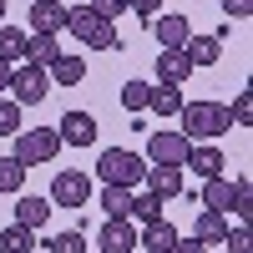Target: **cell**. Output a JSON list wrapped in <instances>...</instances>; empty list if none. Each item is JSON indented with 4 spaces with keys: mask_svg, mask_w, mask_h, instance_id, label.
Instances as JSON below:
<instances>
[{
    "mask_svg": "<svg viewBox=\"0 0 253 253\" xmlns=\"http://www.w3.org/2000/svg\"><path fill=\"white\" fill-rule=\"evenodd\" d=\"M177 132L187 142H218L223 132H233V117H228L223 101H182V112H177Z\"/></svg>",
    "mask_w": 253,
    "mask_h": 253,
    "instance_id": "obj_1",
    "label": "cell"
},
{
    "mask_svg": "<svg viewBox=\"0 0 253 253\" xmlns=\"http://www.w3.org/2000/svg\"><path fill=\"white\" fill-rule=\"evenodd\" d=\"M66 31H71L76 41H86L91 51H122L117 20H101L91 5H66Z\"/></svg>",
    "mask_w": 253,
    "mask_h": 253,
    "instance_id": "obj_2",
    "label": "cell"
},
{
    "mask_svg": "<svg viewBox=\"0 0 253 253\" xmlns=\"http://www.w3.org/2000/svg\"><path fill=\"white\" fill-rule=\"evenodd\" d=\"M96 177L112 182V187H142V177H147V157L126 152V147H107V152L96 157Z\"/></svg>",
    "mask_w": 253,
    "mask_h": 253,
    "instance_id": "obj_3",
    "label": "cell"
},
{
    "mask_svg": "<svg viewBox=\"0 0 253 253\" xmlns=\"http://www.w3.org/2000/svg\"><path fill=\"white\" fill-rule=\"evenodd\" d=\"M10 101H20V107H41V101L51 96V71L36 66V61H15L10 66Z\"/></svg>",
    "mask_w": 253,
    "mask_h": 253,
    "instance_id": "obj_4",
    "label": "cell"
},
{
    "mask_svg": "<svg viewBox=\"0 0 253 253\" xmlns=\"http://www.w3.org/2000/svg\"><path fill=\"white\" fill-rule=\"evenodd\" d=\"M56 152H61L56 126H31V132L20 126V132H15V152H10V157H20L26 167H36V162H51Z\"/></svg>",
    "mask_w": 253,
    "mask_h": 253,
    "instance_id": "obj_5",
    "label": "cell"
},
{
    "mask_svg": "<svg viewBox=\"0 0 253 253\" xmlns=\"http://www.w3.org/2000/svg\"><path fill=\"white\" fill-rule=\"evenodd\" d=\"M187 152H193V142L182 132H152L147 137V162H157V167H187Z\"/></svg>",
    "mask_w": 253,
    "mask_h": 253,
    "instance_id": "obj_6",
    "label": "cell"
},
{
    "mask_svg": "<svg viewBox=\"0 0 253 253\" xmlns=\"http://www.w3.org/2000/svg\"><path fill=\"white\" fill-rule=\"evenodd\" d=\"M86 203H91L86 172H56L51 177V208H86Z\"/></svg>",
    "mask_w": 253,
    "mask_h": 253,
    "instance_id": "obj_7",
    "label": "cell"
},
{
    "mask_svg": "<svg viewBox=\"0 0 253 253\" xmlns=\"http://www.w3.org/2000/svg\"><path fill=\"white\" fill-rule=\"evenodd\" d=\"M56 137H61V147H96V117L91 112H66Z\"/></svg>",
    "mask_w": 253,
    "mask_h": 253,
    "instance_id": "obj_8",
    "label": "cell"
},
{
    "mask_svg": "<svg viewBox=\"0 0 253 253\" xmlns=\"http://www.w3.org/2000/svg\"><path fill=\"white\" fill-rule=\"evenodd\" d=\"M96 248L101 253H132L137 248V223L132 218H107L96 233Z\"/></svg>",
    "mask_w": 253,
    "mask_h": 253,
    "instance_id": "obj_9",
    "label": "cell"
},
{
    "mask_svg": "<svg viewBox=\"0 0 253 253\" xmlns=\"http://www.w3.org/2000/svg\"><path fill=\"white\" fill-rule=\"evenodd\" d=\"M31 26L36 36H61L66 31V5L61 0H31Z\"/></svg>",
    "mask_w": 253,
    "mask_h": 253,
    "instance_id": "obj_10",
    "label": "cell"
},
{
    "mask_svg": "<svg viewBox=\"0 0 253 253\" xmlns=\"http://www.w3.org/2000/svg\"><path fill=\"white\" fill-rule=\"evenodd\" d=\"M147 26H152V36L162 41V51H167V46H182V41L193 36V20H187V15H177V10H167V15H152Z\"/></svg>",
    "mask_w": 253,
    "mask_h": 253,
    "instance_id": "obj_11",
    "label": "cell"
},
{
    "mask_svg": "<svg viewBox=\"0 0 253 253\" xmlns=\"http://www.w3.org/2000/svg\"><path fill=\"white\" fill-rule=\"evenodd\" d=\"M182 56H187V66H218V61H223V41L218 36H187L182 41Z\"/></svg>",
    "mask_w": 253,
    "mask_h": 253,
    "instance_id": "obj_12",
    "label": "cell"
},
{
    "mask_svg": "<svg viewBox=\"0 0 253 253\" xmlns=\"http://www.w3.org/2000/svg\"><path fill=\"white\" fill-rule=\"evenodd\" d=\"M142 187H147V193H157L162 203L167 198H182V167H147V177H142Z\"/></svg>",
    "mask_w": 253,
    "mask_h": 253,
    "instance_id": "obj_13",
    "label": "cell"
},
{
    "mask_svg": "<svg viewBox=\"0 0 253 253\" xmlns=\"http://www.w3.org/2000/svg\"><path fill=\"white\" fill-rule=\"evenodd\" d=\"M187 76H193V66H187L182 46H167V51H157V81H167V86H182Z\"/></svg>",
    "mask_w": 253,
    "mask_h": 253,
    "instance_id": "obj_14",
    "label": "cell"
},
{
    "mask_svg": "<svg viewBox=\"0 0 253 253\" xmlns=\"http://www.w3.org/2000/svg\"><path fill=\"white\" fill-rule=\"evenodd\" d=\"M172 243H177V228L167 218L142 223V233H137V248H147V253H172Z\"/></svg>",
    "mask_w": 253,
    "mask_h": 253,
    "instance_id": "obj_15",
    "label": "cell"
},
{
    "mask_svg": "<svg viewBox=\"0 0 253 253\" xmlns=\"http://www.w3.org/2000/svg\"><path fill=\"white\" fill-rule=\"evenodd\" d=\"M46 71H51V86H81V81H86V61L71 56V51H61Z\"/></svg>",
    "mask_w": 253,
    "mask_h": 253,
    "instance_id": "obj_16",
    "label": "cell"
},
{
    "mask_svg": "<svg viewBox=\"0 0 253 253\" xmlns=\"http://www.w3.org/2000/svg\"><path fill=\"white\" fill-rule=\"evenodd\" d=\"M223 162H228V157L218 152L213 142H193V152H187V167H193L198 177H218V172H223Z\"/></svg>",
    "mask_w": 253,
    "mask_h": 253,
    "instance_id": "obj_17",
    "label": "cell"
},
{
    "mask_svg": "<svg viewBox=\"0 0 253 253\" xmlns=\"http://www.w3.org/2000/svg\"><path fill=\"white\" fill-rule=\"evenodd\" d=\"M193 238H198V243H223V238H228V213L203 208V213L193 218Z\"/></svg>",
    "mask_w": 253,
    "mask_h": 253,
    "instance_id": "obj_18",
    "label": "cell"
},
{
    "mask_svg": "<svg viewBox=\"0 0 253 253\" xmlns=\"http://www.w3.org/2000/svg\"><path fill=\"white\" fill-rule=\"evenodd\" d=\"M203 208H213V213H228L233 208V182H228L223 172L218 177H203V198H198Z\"/></svg>",
    "mask_w": 253,
    "mask_h": 253,
    "instance_id": "obj_19",
    "label": "cell"
},
{
    "mask_svg": "<svg viewBox=\"0 0 253 253\" xmlns=\"http://www.w3.org/2000/svg\"><path fill=\"white\" fill-rule=\"evenodd\" d=\"M152 117H177L182 112V86H167V81H152V96H147Z\"/></svg>",
    "mask_w": 253,
    "mask_h": 253,
    "instance_id": "obj_20",
    "label": "cell"
},
{
    "mask_svg": "<svg viewBox=\"0 0 253 253\" xmlns=\"http://www.w3.org/2000/svg\"><path fill=\"white\" fill-rule=\"evenodd\" d=\"M46 218H51V198H20L15 203V223H26V228H46Z\"/></svg>",
    "mask_w": 253,
    "mask_h": 253,
    "instance_id": "obj_21",
    "label": "cell"
},
{
    "mask_svg": "<svg viewBox=\"0 0 253 253\" xmlns=\"http://www.w3.org/2000/svg\"><path fill=\"white\" fill-rule=\"evenodd\" d=\"M162 198L157 193H147V187H142V193H132V208H126V218H132V223H157L162 218Z\"/></svg>",
    "mask_w": 253,
    "mask_h": 253,
    "instance_id": "obj_22",
    "label": "cell"
},
{
    "mask_svg": "<svg viewBox=\"0 0 253 253\" xmlns=\"http://www.w3.org/2000/svg\"><path fill=\"white\" fill-rule=\"evenodd\" d=\"M31 248H36V228H26V223L0 228V253H31Z\"/></svg>",
    "mask_w": 253,
    "mask_h": 253,
    "instance_id": "obj_23",
    "label": "cell"
},
{
    "mask_svg": "<svg viewBox=\"0 0 253 253\" xmlns=\"http://www.w3.org/2000/svg\"><path fill=\"white\" fill-rule=\"evenodd\" d=\"M101 213L107 218H126V208H132V187H112V182H101Z\"/></svg>",
    "mask_w": 253,
    "mask_h": 253,
    "instance_id": "obj_24",
    "label": "cell"
},
{
    "mask_svg": "<svg viewBox=\"0 0 253 253\" xmlns=\"http://www.w3.org/2000/svg\"><path fill=\"white\" fill-rule=\"evenodd\" d=\"M26 31H20V26H0V61H10V66H15V61H26Z\"/></svg>",
    "mask_w": 253,
    "mask_h": 253,
    "instance_id": "obj_25",
    "label": "cell"
},
{
    "mask_svg": "<svg viewBox=\"0 0 253 253\" xmlns=\"http://www.w3.org/2000/svg\"><path fill=\"white\" fill-rule=\"evenodd\" d=\"M20 187H26V162H20V157H0V193L15 198Z\"/></svg>",
    "mask_w": 253,
    "mask_h": 253,
    "instance_id": "obj_26",
    "label": "cell"
},
{
    "mask_svg": "<svg viewBox=\"0 0 253 253\" xmlns=\"http://www.w3.org/2000/svg\"><path fill=\"white\" fill-rule=\"evenodd\" d=\"M56 56H61V41L56 36H31L26 41V61H36V66H51Z\"/></svg>",
    "mask_w": 253,
    "mask_h": 253,
    "instance_id": "obj_27",
    "label": "cell"
},
{
    "mask_svg": "<svg viewBox=\"0 0 253 253\" xmlns=\"http://www.w3.org/2000/svg\"><path fill=\"white\" fill-rule=\"evenodd\" d=\"M147 96H152V81H122V107L126 112H147Z\"/></svg>",
    "mask_w": 253,
    "mask_h": 253,
    "instance_id": "obj_28",
    "label": "cell"
},
{
    "mask_svg": "<svg viewBox=\"0 0 253 253\" xmlns=\"http://www.w3.org/2000/svg\"><path fill=\"white\" fill-rule=\"evenodd\" d=\"M46 248H51V253H86V238H81L76 228H66V233H51Z\"/></svg>",
    "mask_w": 253,
    "mask_h": 253,
    "instance_id": "obj_29",
    "label": "cell"
},
{
    "mask_svg": "<svg viewBox=\"0 0 253 253\" xmlns=\"http://www.w3.org/2000/svg\"><path fill=\"white\" fill-rule=\"evenodd\" d=\"M20 112H26L20 101H0V137H15L20 132Z\"/></svg>",
    "mask_w": 253,
    "mask_h": 253,
    "instance_id": "obj_30",
    "label": "cell"
},
{
    "mask_svg": "<svg viewBox=\"0 0 253 253\" xmlns=\"http://www.w3.org/2000/svg\"><path fill=\"white\" fill-rule=\"evenodd\" d=\"M228 213H238V218H248V213H253V187H248V177H238V182H233V208H228Z\"/></svg>",
    "mask_w": 253,
    "mask_h": 253,
    "instance_id": "obj_31",
    "label": "cell"
},
{
    "mask_svg": "<svg viewBox=\"0 0 253 253\" xmlns=\"http://www.w3.org/2000/svg\"><path fill=\"white\" fill-rule=\"evenodd\" d=\"M228 117H233L238 126H248V122H253V91H248V86H243V91L233 96V107H228Z\"/></svg>",
    "mask_w": 253,
    "mask_h": 253,
    "instance_id": "obj_32",
    "label": "cell"
},
{
    "mask_svg": "<svg viewBox=\"0 0 253 253\" xmlns=\"http://www.w3.org/2000/svg\"><path fill=\"white\" fill-rule=\"evenodd\" d=\"M248 243H253V238H248V228H228V238H223L228 253H248Z\"/></svg>",
    "mask_w": 253,
    "mask_h": 253,
    "instance_id": "obj_33",
    "label": "cell"
},
{
    "mask_svg": "<svg viewBox=\"0 0 253 253\" xmlns=\"http://www.w3.org/2000/svg\"><path fill=\"white\" fill-rule=\"evenodd\" d=\"M91 10H96L101 20H117V15L126 10V0H91Z\"/></svg>",
    "mask_w": 253,
    "mask_h": 253,
    "instance_id": "obj_34",
    "label": "cell"
},
{
    "mask_svg": "<svg viewBox=\"0 0 253 253\" xmlns=\"http://www.w3.org/2000/svg\"><path fill=\"white\" fill-rule=\"evenodd\" d=\"M126 10H137L142 20H152V15H162V0H126Z\"/></svg>",
    "mask_w": 253,
    "mask_h": 253,
    "instance_id": "obj_35",
    "label": "cell"
},
{
    "mask_svg": "<svg viewBox=\"0 0 253 253\" xmlns=\"http://www.w3.org/2000/svg\"><path fill=\"white\" fill-rule=\"evenodd\" d=\"M223 10L233 15V20H248L253 15V0H223Z\"/></svg>",
    "mask_w": 253,
    "mask_h": 253,
    "instance_id": "obj_36",
    "label": "cell"
},
{
    "mask_svg": "<svg viewBox=\"0 0 253 253\" xmlns=\"http://www.w3.org/2000/svg\"><path fill=\"white\" fill-rule=\"evenodd\" d=\"M172 253H208V243H198V238H182V233H177V243H172Z\"/></svg>",
    "mask_w": 253,
    "mask_h": 253,
    "instance_id": "obj_37",
    "label": "cell"
},
{
    "mask_svg": "<svg viewBox=\"0 0 253 253\" xmlns=\"http://www.w3.org/2000/svg\"><path fill=\"white\" fill-rule=\"evenodd\" d=\"M10 86V61H0V91Z\"/></svg>",
    "mask_w": 253,
    "mask_h": 253,
    "instance_id": "obj_38",
    "label": "cell"
},
{
    "mask_svg": "<svg viewBox=\"0 0 253 253\" xmlns=\"http://www.w3.org/2000/svg\"><path fill=\"white\" fill-rule=\"evenodd\" d=\"M0 26H5V0H0Z\"/></svg>",
    "mask_w": 253,
    "mask_h": 253,
    "instance_id": "obj_39",
    "label": "cell"
}]
</instances>
